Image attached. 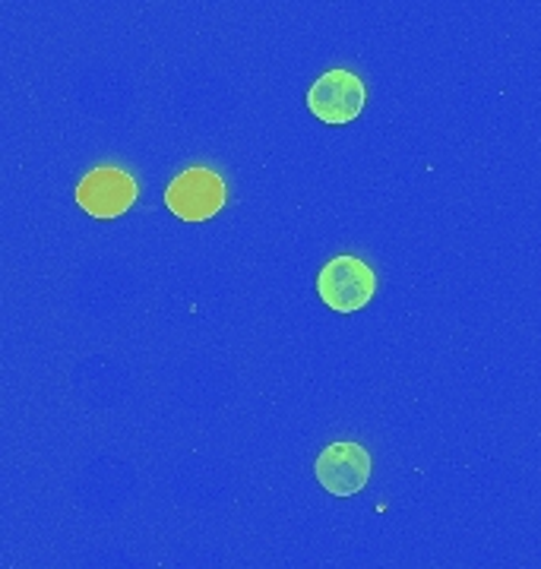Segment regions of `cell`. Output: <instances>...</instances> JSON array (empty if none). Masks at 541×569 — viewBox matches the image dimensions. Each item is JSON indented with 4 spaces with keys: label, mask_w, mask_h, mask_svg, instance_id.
Wrapping results in <instances>:
<instances>
[{
    "label": "cell",
    "mask_w": 541,
    "mask_h": 569,
    "mask_svg": "<svg viewBox=\"0 0 541 569\" xmlns=\"http://www.w3.org/2000/svg\"><path fill=\"white\" fill-rule=\"evenodd\" d=\"M137 178L118 164H99L77 183V203L92 219H118L137 203Z\"/></svg>",
    "instance_id": "cell-3"
},
{
    "label": "cell",
    "mask_w": 541,
    "mask_h": 569,
    "mask_svg": "<svg viewBox=\"0 0 541 569\" xmlns=\"http://www.w3.org/2000/svg\"><path fill=\"white\" fill-rule=\"evenodd\" d=\"M165 206L180 222H206L225 206V181L213 168H187L165 190Z\"/></svg>",
    "instance_id": "cell-2"
},
{
    "label": "cell",
    "mask_w": 541,
    "mask_h": 569,
    "mask_svg": "<svg viewBox=\"0 0 541 569\" xmlns=\"http://www.w3.org/2000/svg\"><path fill=\"white\" fill-rule=\"evenodd\" d=\"M317 291L321 301L336 313H355L361 307L371 305L374 291H377V276L374 269L358 260V257H333L323 266L317 276Z\"/></svg>",
    "instance_id": "cell-1"
},
{
    "label": "cell",
    "mask_w": 541,
    "mask_h": 569,
    "mask_svg": "<svg viewBox=\"0 0 541 569\" xmlns=\"http://www.w3.org/2000/svg\"><path fill=\"white\" fill-rule=\"evenodd\" d=\"M367 89L352 70H326L321 80L307 89V108L323 123H352L364 111Z\"/></svg>",
    "instance_id": "cell-4"
},
{
    "label": "cell",
    "mask_w": 541,
    "mask_h": 569,
    "mask_svg": "<svg viewBox=\"0 0 541 569\" xmlns=\"http://www.w3.org/2000/svg\"><path fill=\"white\" fill-rule=\"evenodd\" d=\"M314 475L321 488L333 497H352L361 493L371 481V456L361 443H329L314 462Z\"/></svg>",
    "instance_id": "cell-5"
}]
</instances>
